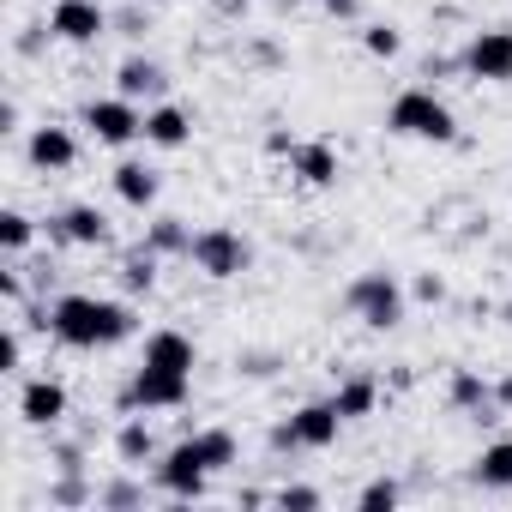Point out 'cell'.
I'll list each match as a JSON object with an SVG mask.
<instances>
[{
    "label": "cell",
    "instance_id": "obj_1",
    "mask_svg": "<svg viewBox=\"0 0 512 512\" xmlns=\"http://www.w3.org/2000/svg\"><path fill=\"white\" fill-rule=\"evenodd\" d=\"M43 326H49V338L67 344V350H115V344H127V338L139 332V320H133L127 302L85 296V290L55 296L49 314H43Z\"/></svg>",
    "mask_w": 512,
    "mask_h": 512
},
{
    "label": "cell",
    "instance_id": "obj_2",
    "mask_svg": "<svg viewBox=\"0 0 512 512\" xmlns=\"http://www.w3.org/2000/svg\"><path fill=\"white\" fill-rule=\"evenodd\" d=\"M386 133H398V139H422V145H452V139H458V115H452L428 85H410V91L392 97V109H386Z\"/></svg>",
    "mask_w": 512,
    "mask_h": 512
},
{
    "label": "cell",
    "instance_id": "obj_3",
    "mask_svg": "<svg viewBox=\"0 0 512 512\" xmlns=\"http://www.w3.org/2000/svg\"><path fill=\"white\" fill-rule=\"evenodd\" d=\"M187 398H193V374H175V368H151V362H139L133 380L121 386L115 410H121V416H133V410H181Z\"/></svg>",
    "mask_w": 512,
    "mask_h": 512
},
{
    "label": "cell",
    "instance_id": "obj_4",
    "mask_svg": "<svg viewBox=\"0 0 512 512\" xmlns=\"http://www.w3.org/2000/svg\"><path fill=\"white\" fill-rule=\"evenodd\" d=\"M187 260L211 278V284H229V278H241L247 266H253V247H247V235H235L229 223H205V229H193V253Z\"/></svg>",
    "mask_w": 512,
    "mask_h": 512
},
{
    "label": "cell",
    "instance_id": "obj_5",
    "mask_svg": "<svg viewBox=\"0 0 512 512\" xmlns=\"http://www.w3.org/2000/svg\"><path fill=\"white\" fill-rule=\"evenodd\" d=\"M344 308H350L368 332H392V326L404 320V290H398L392 272H362V278H350Z\"/></svg>",
    "mask_w": 512,
    "mask_h": 512
},
{
    "label": "cell",
    "instance_id": "obj_6",
    "mask_svg": "<svg viewBox=\"0 0 512 512\" xmlns=\"http://www.w3.org/2000/svg\"><path fill=\"white\" fill-rule=\"evenodd\" d=\"M338 428H344L338 404H332V398H314V404H302L290 422H278L272 446H278V452H326V446H338Z\"/></svg>",
    "mask_w": 512,
    "mask_h": 512
},
{
    "label": "cell",
    "instance_id": "obj_7",
    "mask_svg": "<svg viewBox=\"0 0 512 512\" xmlns=\"http://www.w3.org/2000/svg\"><path fill=\"white\" fill-rule=\"evenodd\" d=\"M151 482H157V494H163V500H205L211 470H205V458H199V446H193V440H175V446L151 464Z\"/></svg>",
    "mask_w": 512,
    "mask_h": 512
},
{
    "label": "cell",
    "instance_id": "obj_8",
    "mask_svg": "<svg viewBox=\"0 0 512 512\" xmlns=\"http://www.w3.org/2000/svg\"><path fill=\"white\" fill-rule=\"evenodd\" d=\"M109 25H115V13L103 7V0H55V7H49V37L55 43H73V49L103 43Z\"/></svg>",
    "mask_w": 512,
    "mask_h": 512
},
{
    "label": "cell",
    "instance_id": "obj_9",
    "mask_svg": "<svg viewBox=\"0 0 512 512\" xmlns=\"http://www.w3.org/2000/svg\"><path fill=\"white\" fill-rule=\"evenodd\" d=\"M85 127H91V139L97 145H133V139H145V109L133 103V97H91L85 103Z\"/></svg>",
    "mask_w": 512,
    "mask_h": 512
},
{
    "label": "cell",
    "instance_id": "obj_10",
    "mask_svg": "<svg viewBox=\"0 0 512 512\" xmlns=\"http://www.w3.org/2000/svg\"><path fill=\"white\" fill-rule=\"evenodd\" d=\"M476 85H512V31L494 25V31H476L464 43V61H458Z\"/></svg>",
    "mask_w": 512,
    "mask_h": 512
},
{
    "label": "cell",
    "instance_id": "obj_11",
    "mask_svg": "<svg viewBox=\"0 0 512 512\" xmlns=\"http://www.w3.org/2000/svg\"><path fill=\"white\" fill-rule=\"evenodd\" d=\"M49 241H61V247H109L115 229H109V217L97 205H67V211L49 217Z\"/></svg>",
    "mask_w": 512,
    "mask_h": 512
},
{
    "label": "cell",
    "instance_id": "obj_12",
    "mask_svg": "<svg viewBox=\"0 0 512 512\" xmlns=\"http://www.w3.org/2000/svg\"><path fill=\"white\" fill-rule=\"evenodd\" d=\"M25 157H31V169H43V175H67L73 163H79V139L67 133V127H31V139H25Z\"/></svg>",
    "mask_w": 512,
    "mask_h": 512
},
{
    "label": "cell",
    "instance_id": "obj_13",
    "mask_svg": "<svg viewBox=\"0 0 512 512\" xmlns=\"http://www.w3.org/2000/svg\"><path fill=\"white\" fill-rule=\"evenodd\" d=\"M19 416H25L31 428H61V422H67V386L49 380V374L25 380V386H19Z\"/></svg>",
    "mask_w": 512,
    "mask_h": 512
},
{
    "label": "cell",
    "instance_id": "obj_14",
    "mask_svg": "<svg viewBox=\"0 0 512 512\" xmlns=\"http://www.w3.org/2000/svg\"><path fill=\"white\" fill-rule=\"evenodd\" d=\"M139 362H151V368H175V374H193V368H199V344H193L187 332H175V326H157V332H145Z\"/></svg>",
    "mask_w": 512,
    "mask_h": 512
},
{
    "label": "cell",
    "instance_id": "obj_15",
    "mask_svg": "<svg viewBox=\"0 0 512 512\" xmlns=\"http://www.w3.org/2000/svg\"><path fill=\"white\" fill-rule=\"evenodd\" d=\"M290 175H296L302 187H338V175H344V163H338V151H332V139H302V145L290 151Z\"/></svg>",
    "mask_w": 512,
    "mask_h": 512
},
{
    "label": "cell",
    "instance_id": "obj_16",
    "mask_svg": "<svg viewBox=\"0 0 512 512\" xmlns=\"http://www.w3.org/2000/svg\"><path fill=\"white\" fill-rule=\"evenodd\" d=\"M115 91H121V97H133V103H163L169 73H163L151 55H127V61L115 67Z\"/></svg>",
    "mask_w": 512,
    "mask_h": 512
},
{
    "label": "cell",
    "instance_id": "obj_17",
    "mask_svg": "<svg viewBox=\"0 0 512 512\" xmlns=\"http://www.w3.org/2000/svg\"><path fill=\"white\" fill-rule=\"evenodd\" d=\"M145 145L157 151H187L193 145V115L181 103H151L145 109Z\"/></svg>",
    "mask_w": 512,
    "mask_h": 512
},
{
    "label": "cell",
    "instance_id": "obj_18",
    "mask_svg": "<svg viewBox=\"0 0 512 512\" xmlns=\"http://www.w3.org/2000/svg\"><path fill=\"white\" fill-rule=\"evenodd\" d=\"M109 187H115V199H121L127 211H151V205H157V193H163V181H157V169H151V163H139V157H127V163H115V175H109Z\"/></svg>",
    "mask_w": 512,
    "mask_h": 512
},
{
    "label": "cell",
    "instance_id": "obj_19",
    "mask_svg": "<svg viewBox=\"0 0 512 512\" xmlns=\"http://www.w3.org/2000/svg\"><path fill=\"white\" fill-rule=\"evenodd\" d=\"M115 458L127 464V470H145V464H157L163 452H157V434H151V422L145 416H127L121 428H115Z\"/></svg>",
    "mask_w": 512,
    "mask_h": 512
},
{
    "label": "cell",
    "instance_id": "obj_20",
    "mask_svg": "<svg viewBox=\"0 0 512 512\" xmlns=\"http://www.w3.org/2000/svg\"><path fill=\"white\" fill-rule=\"evenodd\" d=\"M145 247L163 253V260H187V253H193V229L181 217H151L145 223Z\"/></svg>",
    "mask_w": 512,
    "mask_h": 512
},
{
    "label": "cell",
    "instance_id": "obj_21",
    "mask_svg": "<svg viewBox=\"0 0 512 512\" xmlns=\"http://www.w3.org/2000/svg\"><path fill=\"white\" fill-rule=\"evenodd\" d=\"M332 404H338V416H344V422H362V416H374V404H380V380L350 374V380L332 392Z\"/></svg>",
    "mask_w": 512,
    "mask_h": 512
},
{
    "label": "cell",
    "instance_id": "obj_22",
    "mask_svg": "<svg viewBox=\"0 0 512 512\" xmlns=\"http://www.w3.org/2000/svg\"><path fill=\"white\" fill-rule=\"evenodd\" d=\"M157 266H163V253H151V247L139 241L127 260H121V290H127V296H151V290H157Z\"/></svg>",
    "mask_w": 512,
    "mask_h": 512
},
{
    "label": "cell",
    "instance_id": "obj_23",
    "mask_svg": "<svg viewBox=\"0 0 512 512\" xmlns=\"http://www.w3.org/2000/svg\"><path fill=\"white\" fill-rule=\"evenodd\" d=\"M187 440L199 446V458H205V470H211V476H217V470H229V464L241 458V446H235V434H229V428H193Z\"/></svg>",
    "mask_w": 512,
    "mask_h": 512
},
{
    "label": "cell",
    "instance_id": "obj_24",
    "mask_svg": "<svg viewBox=\"0 0 512 512\" xmlns=\"http://www.w3.org/2000/svg\"><path fill=\"white\" fill-rule=\"evenodd\" d=\"M476 482L512 494V440H488V446H482V458H476Z\"/></svg>",
    "mask_w": 512,
    "mask_h": 512
},
{
    "label": "cell",
    "instance_id": "obj_25",
    "mask_svg": "<svg viewBox=\"0 0 512 512\" xmlns=\"http://www.w3.org/2000/svg\"><path fill=\"white\" fill-rule=\"evenodd\" d=\"M446 404H452V410H488V404H494V386H488L476 368H458L452 386H446Z\"/></svg>",
    "mask_w": 512,
    "mask_h": 512
},
{
    "label": "cell",
    "instance_id": "obj_26",
    "mask_svg": "<svg viewBox=\"0 0 512 512\" xmlns=\"http://www.w3.org/2000/svg\"><path fill=\"white\" fill-rule=\"evenodd\" d=\"M49 506H55V512H79V506H97V482H85V470H61V482L49 488Z\"/></svg>",
    "mask_w": 512,
    "mask_h": 512
},
{
    "label": "cell",
    "instance_id": "obj_27",
    "mask_svg": "<svg viewBox=\"0 0 512 512\" xmlns=\"http://www.w3.org/2000/svg\"><path fill=\"white\" fill-rule=\"evenodd\" d=\"M31 241H37V223L19 205H7V211H0V247H7V260H25Z\"/></svg>",
    "mask_w": 512,
    "mask_h": 512
},
{
    "label": "cell",
    "instance_id": "obj_28",
    "mask_svg": "<svg viewBox=\"0 0 512 512\" xmlns=\"http://www.w3.org/2000/svg\"><path fill=\"white\" fill-rule=\"evenodd\" d=\"M272 506H284V512H320V506H326V494H320V488H308V482H284V488L272 494Z\"/></svg>",
    "mask_w": 512,
    "mask_h": 512
},
{
    "label": "cell",
    "instance_id": "obj_29",
    "mask_svg": "<svg viewBox=\"0 0 512 512\" xmlns=\"http://www.w3.org/2000/svg\"><path fill=\"white\" fill-rule=\"evenodd\" d=\"M362 49H368L374 61H398V55H404V37H398L392 25H368V31H362Z\"/></svg>",
    "mask_w": 512,
    "mask_h": 512
},
{
    "label": "cell",
    "instance_id": "obj_30",
    "mask_svg": "<svg viewBox=\"0 0 512 512\" xmlns=\"http://www.w3.org/2000/svg\"><path fill=\"white\" fill-rule=\"evenodd\" d=\"M356 506H362V512H386V506H398V482H392V476H374V482L356 494Z\"/></svg>",
    "mask_w": 512,
    "mask_h": 512
},
{
    "label": "cell",
    "instance_id": "obj_31",
    "mask_svg": "<svg viewBox=\"0 0 512 512\" xmlns=\"http://www.w3.org/2000/svg\"><path fill=\"white\" fill-rule=\"evenodd\" d=\"M25 362V320H7V344H0V374H19Z\"/></svg>",
    "mask_w": 512,
    "mask_h": 512
},
{
    "label": "cell",
    "instance_id": "obj_32",
    "mask_svg": "<svg viewBox=\"0 0 512 512\" xmlns=\"http://www.w3.org/2000/svg\"><path fill=\"white\" fill-rule=\"evenodd\" d=\"M97 506H145V488L139 482H109V488H97Z\"/></svg>",
    "mask_w": 512,
    "mask_h": 512
},
{
    "label": "cell",
    "instance_id": "obj_33",
    "mask_svg": "<svg viewBox=\"0 0 512 512\" xmlns=\"http://www.w3.org/2000/svg\"><path fill=\"white\" fill-rule=\"evenodd\" d=\"M0 302H7V308H19V302H25V278H19V260H13L7 272H0Z\"/></svg>",
    "mask_w": 512,
    "mask_h": 512
},
{
    "label": "cell",
    "instance_id": "obj_34",
    "mask_svg": "<svg viewBox=\"0 0 512 512\" xmlns=\"http://www.w3.org/2000/svg\"><path fill=\"white\" fill-rule=\"evenodd\" d=\"M416 302H446V278L440 272H422L416 278Z\"/></svg>",
    "mask_w": 512,
    "mask_h": 512
},
{
    "label": "cell",
    "instance_id": "obj_35",
    "mask_svg": "<svg viewBox=\"0 0 512 512\" xmlns=\"http://www.w3.org/2000/svg\"><path fill=\"white\" fill-rule=\"evenodd\" d=\"M296 145H302V139H290V133H284V127H278V133H266V151H272V157H290V151H296Z\"/></svg>",
    "mask_w": 512,
    "mask_h": 512
},
{
    "label": "cell",
    "instance_id": "obj_36",
    "mask_svg": "<svg viewBox=\"0 0 512 512\" xmlns=\"http://www.w3.org/2000/svg\"><path fill=\"white\" fill-rule=\"evenodd\" d=\"M115 25H121V37H145V19L127 7V13H115Z\"/></svg>",
    "mask_w": 512,
    "mask_h": 512
},
{
    "label": "cell",
    "instance_id": "obj_37",
    "mask_svg": "<svg viewBox=\"0 0 512 512\" xmlns=\"http://www.w3.org/2000/svg\"><path fill=\"white\" fill-rule=\"evenodd\" d=\"M320 7H326L332 19H356V0H320Z\"/></svg>",
    "mask_w": 512,
    "mask_h": 512
},
{
    "label": "cell",
    "instance_id": "obj_38",
    "mask_svg": "<svg viewBox=\"0 0 512 512\" xmlns=\"http://www.w3.org/2000/svg\"><path fill=\"white\" fill-rule=\"evenodd\" d=\"M0 133H19V103L7 97V109H0Z\"/></svg>",
    "mask_w": 512,
    "mask_h": 512
},
{
    "label": "cell",
    "instance_id": "obj_39",
    "mask_svg": "<svg viewBox=\"0 0 512 512\" xmlns=\"http://www.w3.org/2000/svg\"><path fill=\"white\" fill-rule=\"evenodd\" d=\"M494 404H500V410H512V374H506V380H494Z\"/></svg>",
    "mask_w": 512,
    "mask_h": 512
},
{
    "label": "cell",
    "instance_id": "obj_40",
    "mask_svg": "<svg viewBox=\"0 0 512 512\" xmlns=\"http://www.w3.org/2000/svg\"><path fill=\"white\" fill-rule=\"evenodd\" d=\"M211 7H217V13H229V19H241V13H247V0H211Z\"/></svg>",
    "mask_w": 512,
    "mask_h": 512
},
{
    "label": "cell",
    "instance_id": "obj_41",
    "mask_svg": "<svg viewBox=\"0 0 512 512\" xmlns=\"http://www.w3.org/2000/svg\"><path fill=\"white\" fill-rule=\"evenodd\" d=\"M139 7H163V0H139Z\"/></svg>",
    "mask_w": 512,
    "mask_h": 512
},
{
    "label": "cell",
    "instance_id": "obj_42",
    "mask_svg": "<svg viewBox=\"0 0 512 512\" xmlns=\"http://www.w3.org/2000/svg\"><path fill=\"white\" fill-rule=\"evenodd\" d=\"M506 326H512V302H506Z\"/></svg>",
    "mask_w": 512,
    "mask_h": 512
}]
</instances>
